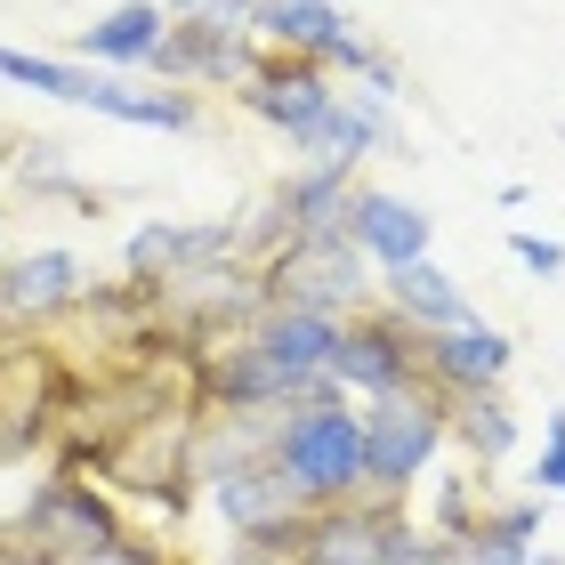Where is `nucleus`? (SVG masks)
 Returning <instances> with one entry per match:
<instances>
[{"mask_svg": "<svg viewBox=\"0 0 565 565\" xmlns=\"http://www.w3.org/2000/svg\"><path fill=\"white\" fill-rule=\"evenodd\" d=\"M267 460L282 469V484L307 509H340L364 493V413H348L340 396L331 404H291L267 436Z\"/></svg>", "mask_w": 565, "mask_h": 565, "instance_id": "1", "label": "nucleus"}, {"mask_svg": "<svg viewBox=\"0 0 565 565\" xmlns=\"http://www.w3.org/2000/svg\"><path fill=\"white\" fill-rule=\"evenodd\" d=\"M259 299L267 307H307V316H355L380 299L372 259L355 250L348 226H316V235H282V250L259 267Z\"/></svg>", "mask_w": 565, "mask_h": 565, "instance_id": "2", "label": "nucleus"}, {"mask_svg": "<svg viewBox=\"0 0 565 565\" xmlns=\"http://www.w3.org/2000/svg\"><path fill=\"white\" fill-rule=\"evenodd\" d=\"M445 396L428 388H396V396H372L364 413V493L380 501H404L413 484L428 477V460L445 452Z\"/></svg>", "mask_w": 565, "mask_h": 565, "instance_id": "3", "label": "nucleus"}, {"mask_svg": "<svg viewBox=\"0 0 565 565\" xmlns=\"http://www.w3.org/2000/svg\"><path fill=\"white\" fill-rule=\"evenodd\" d=\"M420 340L428 331H413L404 316H388V307H355V316L340 323V348H331V380L355 396H396V388H420L428 364H420Z\"/></svg>", "mask_w": 565, "mask_h": 565, "instance_id": "4", "label": "nucleus"}, {"mask_svg": "<svg viewBox=\"0 0 565 565\" xmlns=\"http://www.w3.org/2000/svg\"><path fill=\"white\" fill-rule=\"evenodd\" d=\"M17 533H33V550L57 557V565L65 557L97 565V557L121 550V518H114L106 493H89V477H41L33 501H24V518H17Z\"/></svg>", "mask_w": 565, "mask_h": 565, "instance_id": "5", "label": "nucleus"}, {"mask_svg": "<svg viewBox=\"0 0 565 565\" xmlns=\"http://www.w3.org/2000/svg\"><path fill=\"white\" fill-rule=\"evenodd\" d=\"M340 97V82H331V65H316V57H259V73L243 82V106L259 114V121H275L282 138H299L307 121H323V106Z\"/></svg>", "mask_w": 565, "mask_h": 565, "instance_id": "6", "label": "nucleus"}, {"mask_svg": "<svg viewBox=\"0 0 565 565\" xmlns=\"http://www.w3.org/2000/svg\"><path fill=\"white\" fill-rule=\"evenodd\" d=\"M348 235H355V250L388 275V267H413V259H428V235H436V218L420 211V202H404V194H380V186H355V202H348Z\"/></svg>", "mask_w": 565, "mask_h": 565, "instance_id": "7", "label": "nucleus"}, {"mask_svg": "<svg viewBox=\"0 0 565 565\" xmlns=\"http://www.w3.org/2000/svg\"><path fill=\"white\" fill-rule=\"evenodd\" d=\"M509 331L493 323H460V331H428L420 340V364H428V388L436 396H469V388H501V372H509Z\"/></svg>", "mask_w": 565, "mask_h": 565, "instance_id": "8", "label": "nucleus"}, {"mask_svg": "<svg viewBox=\"0 0 565 565\" xmlns=\"http://www.w3.org/2000/svg\"><path fill=\"white\" fill-rule=\"evenodd\" d=\"M211 509L235 533H267V525H299V518H316L291 484H282V469L259 452V460H243V469H218L211 477Z\"/></svg>", "mask_w": 565, "mask_h": 565, "instance_id": "9", "label": "nucleus"}, {"mask_svg": "<svg viewBox=\"0 0 565 565\" xmlns=\"http://www.w3.org/2000/svg\"><path fill=\"white\" fill-rule=\"evenodd\" d=\"M82 299V259L73 250H24L0 267V323H41Z\"/></svg>", "mask_w": 565, "mask_h": 565, "instance_id": "10", "label": "nucleus"}, {"mask_svg": "<svg viewBox=\"0 0 565 565\" xmlns=\"http://www.w3.org/2000/svg\"><path fill=\"white\" fill-rule=\"evenodd\" d=\"M380 307H388V316H404L413 331H460V323H477L469 291H460V282L436 267V259L388 267V275H380Z\"/></svg>", "mask_w": 565, "mask_h": 565, "instance_id": "11", "label": "nucleus"}, {"mask_svg": "<svg viewBox=\"0 0 565 565\" xmlns=\"http://www.w3.org/2000/svg\"><path fill=\"white\" fill-rule=\"evenodd\" d=\"M340 33H348L340 0H250V41L275 57H323Z\"/></svg>", "mask_w": 565, "mask_h": 565, "instance_id": "12", "label": "nucleus"}, {"mask_svg": "<svg viewBox=\"0 0 565 565\" xmlns=\"http://www.w3.org/2000/svg\"><path fill=\"white\" fill-rule=\"evenodd\" d=\"M162 33H170V9L162 0H121L114 17H97V24H82L73 33V57H97V65H153V49H162Z\"/></svg>", "mask_w": 565, "mask_h": 565, "instance_id": "13", "label": "nucleus"}, {"mask_svg": "<svg viewBox=\"0 0 565 565\" xmlns=\"http://www.w3.org/2000/svg\"><path fill=\"white\" fill-rule=\"evenodd\" d=\"M445 428L469 445L477 469H493V460H509V445H518V413L493 396V388H469V396H445Z\"/></svg>", "mask_w": 565, "mask_h": 565, "instance_id": "14", "label": "nucleus"}, {"mask_svg": "<svg viewBox=\"0 0 565 565\" xmlns=\"http://www.w3.org/2000/svg\"><path fill=\"white\" fill-rule=\"evenodd\" d=\"M178 243H186V226H138L130 235V250H121V259H130V282H170L178 275Z\"/></svg>", "mask_w": 565, "mask_h": 565, "instance_id": "15", "label": "nucleus"}, {"mask_svg": "<svg viewBox=\"0 0 565 565\" xmlns=\"http://www.w3.org/2000/svg\"><path fill=\"white\" fill-rule=\"evenodd\" d=\"M452 565H533V542H518V533H501V525H469L452 542Z\"/></svg>", "mask_w": 565, "mask_h": 565, "instance_id": "16", "label": "nucleus"}, {"mask_svg": "<svg viewBox=\"0 0 565 565\" xmlns=\"http://www.w3.org/2000/svg\"><path fill=\"white\" fill-rule=\"evenodd\" d=\"M533 493H542V501L557 493V501H565V413H550V420H542V460H533Z\"/></svg>", "mask_w": 565, "mask_h": 565, "instance_id": "17", "label": "nucleus"}, {"mask_svg": "<svg viewBox=\"0 0 565 565\" xmlns=\"http://www.w3.org/2000/svg\"><path fill=\"white\" fill-rule=\"evenodd\" d=\"M509 250H518L533 275H565V250H557L550 235H509Z\"/></svg>", "mask_w": 565, "mask_h": 565, "instance_id": "18", "label": "nucleus"}, {"mask_svg": "<svg viewBox=\"0 0 565 565\" xmlns=\"http://www.w3.org/2000/svg\"><path fill=\"white\" fill-rule=\"evenodd\" d=\"M97 565H162V557H146V550H130V542H121L114 557H97Z\"/></svg>", "mask_w": 565, "mask_h": 565, "instance_id": "19", "label": "nucleus"}, {"mask_svg": "<svg viewBox=\"0 0 565 565\" xmlns=\"http://www.w3.org/2000/svg\"><path fill=\"white\" fill-rule=\"evenodd\" d=\"M162 9H170V17H194V0H162Z\"/></svg>", "mask_w": 565, "mask_h": 565, "instance_id": "20", "label": "nucleus"}, {"mask_svg": "<svg viewBox=\"0 0 565 565\" xmlns=\"http://www.w3.org/2000/svg\"><path fill=\"white\" fill-rule=\"evenodd\" d=\"M0 170H9V138H0Z\"/></svg>", "mask_w": 565, "mask_h": 565, "instance_id": "21", "label": "nucleus"}, {"mask_svg": "<svg viewBox=\"0 0 565 565\" xmlns=\"http://www.w3.org/2000/svg\"><path fill=\"white\" fill-rule=\"evenodd\" d=\"M0 226H9V218H0Z\"/></svg>", "mask_w": 565, "mask_h": 565, "instance_id": "22", "label": "nucleus"}]
</instances>
